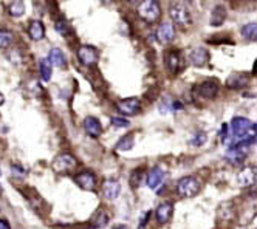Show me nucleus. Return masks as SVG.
Instances as JSON below:
<instances>
[{"mask_svg": "<svg viewBox=\"0 0 257 229\" xmlns=\"http://www.w3.org/2000/svg\"><path fill=\"white\" fill-rule=\"evenodd\" d=\"M200 188H202V183L199 178L187 175V176H183L177 183V194L183 198H192L200 192Z\"/></svg>", "mask_w": 257, "mask_h": 229, "instance_id": "f257e3e1", "label": "nucleus"}, {"mask_svg": "<svg viewBox=\"0 0 257 229\" xmlns=\"http://www.w3.org/2000/svg\"><path fill=\"white\" fill-rule=\"evenodd\" d=\"M138 16L147 23H157L161 18V6L155 0H146L138 6Z\"/></svg>", "mask_w": 257, "mask_h": 229, "instance_id": "f03ea898", "label": "nucleus"}, {"mask_svg": "<svg viewBox=\"0 0 257 229\" xmlns=\"http://www.w3.org/2000/svg\"><path fill=\"white\" fill-rule=\"evenodd\" d=\"M78 166V159H76L72 154H61L57 155L51 164V169L56 174H70L74 171V167Z\"/></svg>", "mask_w": 257, "mask_h": 229, "instance_id": "7ed1b4c3", "label": "nucleus"}, {"mask_svg": "<svg viewBox=\"0 0 257 229\" xmlns=\"http://www.w3.org/2000/svg\"><path fill=\"white\" fill-rule=\"evenodd\" d=\"M169 14L172 18V22L180 27H191L192 25V16L183 3H174L170 6Z\"/></svg>", "mask_w": 257, "mask_h": 229, "instance_id": "20e7f679", "label": "nucleus"}, {"mask_svg": "<svg viewBox=\"0 0 257 229\" xmlns=\"http://www.w3.org/2000/svg\"><path fill=\"white\" fill-rule=\"evenodd\" d=\"M219 93V82L217 81H204L194 88V95L203 99H214Z\"/></svg>", "mask_w": 257, "mask_h": 229, "instance_id": "39448f33", "label": "nucleus"}, {"mask_svg": "<svg viewBox=\"0 0 257 229\" xmlns=\"http://www.w3.org/2000/svg\"><path fill=\"white\" fill-rule=\"evenodd\" d=\"M116 108H118V112L124 116H133L140 112L141 103L138 98H127V99L119 101L116 104Z\"/></svg>", "mask_w": 257, "mask_h": 229, "instance_id": "423d86ee", "label": "nucleus"}, {"mask_svg": "<svg viewBox=\"0 0 257 229\" xmlns=\"http://www.w3.org/2000/svg\"><path fill=\"white\" fill-rule=\"evenodd\" d=\"M78 59L81 61L82 65L85 67H90V65H95L99 59V54L96 52L95 47L92 45H82L79 50H78Z\"/></svg>", "mask_w": 257, "mask_h": 229, "instance_id": "0eeeda50", "label": "nucleus"}, {"mask_svg": "<svg viewBox=\"0 0 257 229\" xmlns=\"http://www.w3.org/2000/svg\"><path fill=\"white\" fill-rule=\"evenodd\" d=\"M175 25L170 22H163L157 30V39L160 44L167 45L175 39Z\"/></svg>", "mask_w": 257, "mask_h": 229, "instance_id": "6e6552de", "label": "nucleus"}, {"mask_svg": "<svg viewBox=\"0 0 257 229\" xmlns=\"http://www.w3.org/2000/svg\"><path fill=\"white\" fill-rule=\"evenodd\" d=\"M165 178H166V171L160 166H155L152 171L147 174L146 176V184H147L149 189H158V186H161L165 183Z\"/></svg>", "mask_w": 257, "mask_h": 229, "instance_id": "1a4fd4ad", "label": "nucleus"}, {"mask_svg": "<svg viewBox=\"0 0 257 229\" xmlns=\"http://www.w3.org/2000/svg\"><path fill=\"white\" fill-rule=\"evenodd\" d=\"M73 180L79 188H82L85 191H93L96 188V176L93 172H89V171L79 172L73 176Z\"/></svg>", "mask_w": 257, "mask_h": 229, "instance_id": "9d476101", "label": "nucleus"}, {"mask_svg": "<svg viewBox=\"0 0 257 229\" xmlns=\"http://www.w3.org/2000/svg\"><path fill=\"white\" fill-rule=\"evenodd\" d=\"M237 183L242 188H251L256 184V166H246L237 174Z\"/></svg>", "mask_w": 257, "mask_h": 229, "instance_id": "9b49d317", "label": "nucleus"}, {"mask_svg": "<svg viewBox=\"0 0 257 229\" xmlns=\"http://www.w3.org/2000/svg\"><path fill=\"white\" fill-rule=\"evenodd\" d=\"M189 61L194 67H204L209 62V52L204 47H197L189 53Z\"/></svg>", "mask_w": 257, "mask_h": 229, "instance_id": "f8f14e48", "label": "nucleus"}, {"mask_svg": "<svg viewBox=\"0 0 257 229\" xmlns=\"http://www.w3.org/2000/svg\"><path fill=\"white\" fill-rule=\"evenodd\" d=\"M172 214H174V205L170 201L160 203V205L157 206L155 215H157L158 223H161V225L169 223L170 218H172Z\"/></svg>", "mask_w": 257, "mask_h": 229, "instance_id": "ddd939ff", "label": "nucleus"}, {"mask_svg": "<svg viewBox=\"0 0 257 229\" xmlns=\"http://www.w3.org/2000/svg\"><path fill=\"white\" fill-rule=\"evenodd\" d=\"M84 129L87 132L92 138H99L102 133V125L101 121L96 116H87L84 120Z\"/></svg>", "mask_w": 257, "mask_h": 229, "instance_id": "4468645a", "label": "nucleus"}, {"mask_svg": "<svg viewBox=\"0 0 257 229\" xmlns=\"http://www.w3.org/2000/svg\"><path fill=\"white\" fill-rule=\"evenodd\" d=\"M119 192H121V184L118 180H107L102 184V195L107 200H116L119 197Z\"/></svg>", "mask_w": 257, "mask_h": 229, "instance_id": "2eb2a0df", "label": "nucleus"}, {"mask_svg": "<svg viewBox=\"0 0 257 229\" xmlns=\"http://www.w3.org/2000/svg\"><path fill=\"white\" fill-rule=\"evenodd\" d=\"M48 61L53 67H57V69H62V70L67 69V57L61 48H51L48 54Z\"/></svg>", "mask_w": 257, "mask_h": 229, "instance_id": "dca6fc26", "label": "nucleus"}, {"mask_svg": "<svg viewBox=\"0 0 257 229\" xmlns=\"http://www.w3.org/2000/svg\"><path fill=\"white\" fill-rule=\"evenodd\" d=\"M246 86H248V76L243 74V73H233L226 79V87L228 88L239 90V88H243Z\"/></svg>", "mask_w": 257, "mask_h": 229, "instance_id": "f3484780", "label": "nucleus"}, {"mask_svg": "<svg viewBox=\"0 0 257 229\" xmlns=\"http://www.w3.org/2000/svg\"><path fill=\"white\" fill-rule=\"evenodd\" d=\"M28 36L33 40H42L45 37V27L40 20H33L28 25Z\"/></svg>", "mask_w": 257, "mask_h": 229, "instance_id": "a211bd4d", "label": "nucleus"}, {"mask_svg": "<svg viewBox=\"0 0 257 229\" xmlns=\"http://www.w3.org/2000/svg\"><path fill=\"white\" fill-rule=\"evenodd\" d=\"M166 65H167V70L177 74V71L180 70V65H182V56H180L178 52H170L166 57Z\"/></svg>", "mask_w": 257, "mask_h": 229, "instance_id": "6ab92c4d", "label": "nucleus"}, {"mask_svg": "<svg viewBox=\"0 0 257 229\" xmlns=\"http://www.w3.org/2000/svg\"><path fill=\"white\" fill-rule=\"evenodd\" d=\"M225 19H226V10H225V6L217 5V6L212 10V13H211V25H212V27H220V25L225 22Z\"/></svg>", "mask_w": 257, "mask_h": 229, "instance_id": "aec40b11", "label": "nucleus"}, {"mask_svg": "<svg viewBox=\"0 0 257 229\" xmlns=\"http://www.w3.org/2000/svg\"><path fill=\"white\" fill-rule=\"evenodd\" d=\"M133 144H135L133 133H127V135H124V137L116 142L115 147H116V150H119V152H127V150H132Z\"/></svg>", "mask_w": 257, "mask_h": 229, "instance_id": "412c9836", "label": "nucleus"}, {"mask_svg": "<svg viewBox=\"0 0 257 229\" xmlns=\"http://www.w3.org/2000/svg\"><path fill=\"white\" fill-rule=\"evenodd\" d=\"M39 70H40V76L45 82L51 81V76H53V65L50 64L48 59H40L39 62Z\"/></svg>", "mask_w": 257, "mask_h": 229, "instance_id": "4be33fe9", "label": "nucleus"}, {"mask_svg": "<svg viewBox=\"0 0 257 229\" xmlns=\"http://www.w3.org/2000/svg\"><path fill=\"white\" fill-rule=\"evenodd\" d=\"M240 33H242L243 39L250 40V42H254V40H256V36H257V25H256L254 22L246 23L245 27H242Z\"/></svg>", "mask_w": 257, "mask_h": 229, "instance_id": "5701e85b", "label": "nucleus"}, {"mask_svg": "<svg viewBox=\"0 0 257 229\" xmlns=\"http://www.w3.org/2000/svg\"><path fill=\"white\" fill-rule=\"evenodd\" d=\"M107 223H109V215L106 214L104 211H98V214L92 218V225H93V228H96V229L106 228Z\"/></svg>", "mask_w": 257, "mask_h": 229, "instance_id": "b1692460", "label": "nucleus"}, {"mask_svg": "<svg viewBox=\"0 0 257 229\" xmlns=\"http://www.w3.org/2000/svg\"><path fill=\"white\" fill-rule=\"evenodd\" d=\"M8 13H10L11 18H20L25 13V3L23 2H13L8 6Z\"/></svg>", "mask_w": 257, "mask_h": 229, "instance_id": "393cba45", "label": "nucleus"}, {"mask_svg": "<svg viewBox=\"0 0 257 229\" xmlns=\"http://www.w3.org/2000/svg\"><path fill=\"white\" fill-rule=\"evenodd\" d=\"M14 40V36L11 31L8 30H0V50L8 48Z\"/></svg>", "mask_w": 257, "mask_h": 229, "instance_id": "a878e982", "label": "nucleus"}, {"mask_svg": "<svg viewBox=\"0 0 257 229\" xmlns=\"http://www.w3.org/2000/svg\"><path fill=\"white\" fill-rule=\"evenodd\" d=\"M206 140H208L206 133H204V132H197L192 137V140H191V146L200 147V146H203L204 142H206Z\"/></svg>", "mask_w": 257, "mask_h": 229, "instance_id": "bb28decb", "label": "nucleus"}, {"mask_svg": "<svg viewBox=\"0 0 257 229\" xmlns=\"http://www.w3.org/2000/svg\"><path fill=\"white\" fill-rule=\"evenodd\" d=\"M110 124H112L113 127H116V129H127L128 125H130V123H128L126 118H123V116H112L110 118Z\"/></svg>", "mask_w": 257, "mask_h": 229, "instance_id": "cd10ccee", "label": "nucleus"}, {"mask_svg": "<svg viewBox=\"0 0 257 229\" xmlns=\"http://www.w3.org/2000/svg\"><path fill=\"white\" fill-rule=\"evenodd\" d=\"M56 31L59 33V35H67V33H68V25H67V22H64V20L56 22Z\"/></svg>", "mask_w": 257, "mask_h": 229, "instance_id": "c85d7f7f", "label": "nucleus"}, {"mask_svg": "<svg viewBox=\"0 0 257 229\" xmlns=\"http://www.w3.org/2000/svg\"><path fill=\"white\" fill-rule=\"evenodd\" d=\"M140 176H143V172L141 171H135L132 178H130V184L133 186V188H136V186H140Z\"/></svg>", "mask_w": 257, "mask_h": 229, "instance_id": "c756f323", "label": "nucleus"}, {"mask_svg": "<svg viewBox=\"0 0 257 229\" xmlns=\"http://www.w3.org/2000/svg\"><path fill=\"white\" fill-rule=\"evenodd\" d=\"M149 218H150V212H149V211H147V212H144L143 217H141V223H140L138 229H144V226L149 223Z\"/></svg>", "mask_w": 257, "mask_h": 229, "instance_id": "7c9ffc66", "label": "nucleus"}, {"mask_svg": "<svg viewBox=\"0 0 257 229\" xmlns=\"http://www.w3.org/2000/svg\"><path fill=\"white\" fill-rule=\"evenodd\" d=\"M0 229H11V226L8 225V222H6V220L0 218Z\"/></svg>", "mask_w": 257, "mask_h": 229, "instance_id": "2f4dec72", "label": "nucleus"}, {"mask_svg": "<svg viewBox=\"0 0 257 229\" xmlns=\"http://www.w3.org/2000/svg\"><path fill=\"white\" fill-rule=\"evenodd\" d=\"M5 103V96H3V93H0V106H3Z\"/></svg>", "mask_w": 257, "mask_h": 229, "instance_id": "473e14b6", "label": "nucleus"}, {"mask_svg": "<svg viewBox=\"0 0 257 229\" xmlns=\"http://www.w3.org/2000/svg\"><path fill=\"white\" fill-rule=\"evenodd\" d=\"M113 229H127L126 226H116V228H113Z\"/></svg>", "mask_w": 257, "mask_h": 229, "instance_id": "72a5a7b5", "label": "nucleus"}, {"mask_svg": "<svg viewBox=\"0 0 257 229\" xmlns=\"http://www.w3.org/2000/svg\"><path fill=\"white\" fill-rule=\"evenodd\" d=\"M0 175H2V169H0Z\"/></svg>", "mask_w": 257, "mask_h": 229, "instance_id": "f704fd0d", "label": "nucleus"}]
</instances>
